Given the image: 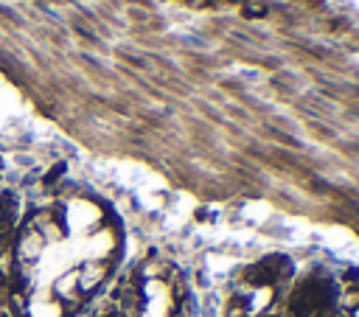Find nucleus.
<instances>
[{
    "label": "nucleus",
    "mask_w": 359,
    "mask_h": 317,
    "mask_svg": "<svg viewBox=\"0 0 359 317\" xmlns=\"http://www.w3.org/2000/svg\"><path fill=\"white\" fill-rule=\"evenodd\" d=\"M118 233L109 216L70 199L36 213L20 238V297L31 317H62L79 309L109 275Z\"/></svg>",
    "instance_id": "obj_1"
}]
</instances>
